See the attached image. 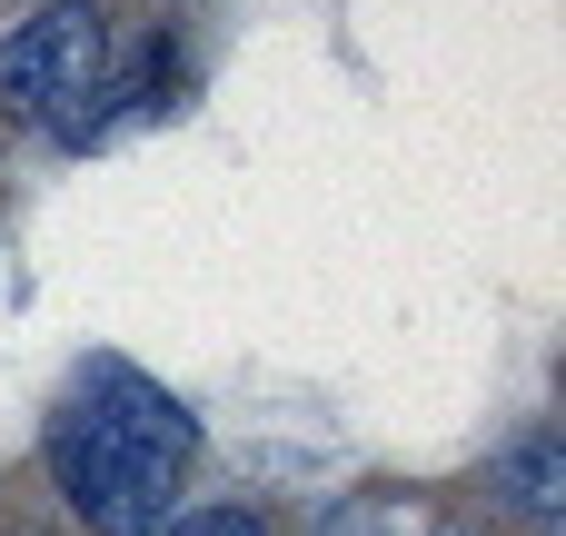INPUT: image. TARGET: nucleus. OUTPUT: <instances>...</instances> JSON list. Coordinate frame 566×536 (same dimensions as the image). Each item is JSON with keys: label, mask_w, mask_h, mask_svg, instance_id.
Returning a JSON list of instances; mask_svg holds the SVG:
<instances>
[{"label": "nucleus", "mask_w": 566, "mask_h": 536, "mask_svg": "<svg viewBox=\"0 0 566 536\" xmlns=\"http://www.w3.org/2000/svg\"><path fill=\"white\" fill-rule=\"evenodd\" d=\"M507 497H517L537 527H557V517H566V458H557V438H527V448L507 458Z\"/></svg>", "instance_id": "7ed1b4c3"}, {"label": "nucleus", "mask_w": 566, "mask_h": 536, "mask_svg": "<svg viewBox=\"0 0 566 536\" xmlns=\"http://www.w3.org/2000/svg\"><path fill=\"white\" fill-rule=\"evenodd\" d=\"M159 536H269L249 507H199V517H169Z\"/></svg>", "instance_id": "20e7f679"}, {"label": "nucleus", "mask_w": 566, "mask_h": 536, "mask_svg": "<svg viewBox=\"0 0 566 536\" xmlns=\"http://www.w3.org/2000/svg\"><path fill=\"white\" fill-rule=\"evenodd\" d=\"M0 99L50 119L60 139H99L109 129V20L90 0H50L40 20H20L0 40Z\"/></svg>", "instance_id": "f03ea898"}, {"label": "nucleus", "mask_w": 566, "mask_h": 536, "mask_svg": "<svg viewBox=\"0 0 566 536\" xmlns=\"http://www.w3.org/2000/svg\"><path fill=\"white\" fill-rule=\"evenodd\" d=\"M189 408L129 368H90L80 398L50 418V467H60V497L90 517L99 536H159L169 527V497L189 477Z\"/></svg>", "instance_id": "f257e3e1"}]
</instances>
